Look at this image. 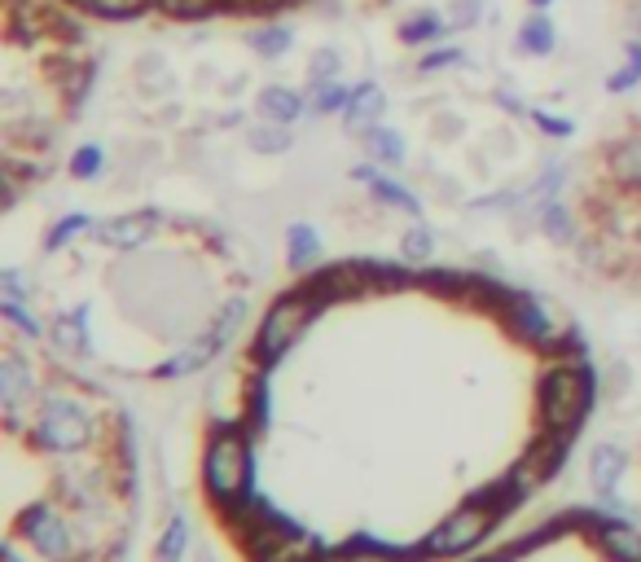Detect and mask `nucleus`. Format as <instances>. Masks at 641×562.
<instances>
[{
    "label": "nucleus",
    "instance_id": "obj_1",
    "mask_svg": "<svg viewBox=\"0 0 641 562\" xmlns=\"http://www.w3.org/2000/svg\"><path fill=\"white\" fill-rule=\"evenodd\" d=\"M198 426L194 496L233 562H462L567 466L593 409L575 335L488 352L330 339L281 304Z\"/></svg>",
    "mask_w": 641,
    "mask_h": 562
},
{
    "label": "nucleus",
    "instance_id": "obj_2",
    "mask_svg": "<svg viewBox=\"0 0 641 562\" xmlns=\"http://www.w3.org/2000/svg\"><path fill=\"white\" fill-rule=\"evenodd\" d=\"M124 405L58 352L5 339V562H124L141 505Z\"/></svg>",
    "mask_w": 641,
    "mask_h": 562
},
{
    "label": "nucleus",
    "instance_id": "obj_3",
    "mask_svg": "<svg viewBox=\"0 0 641 562\" xmlns=\"http://www.w3.org/2000/svg\"><path fill=\"white\" fill-rule=\"evenodd\" d=\"M462 562H641V527L597 510H558Z\"/></svg>",
    "mask_w": 641,
    "mask_h": 562
},
{
    "label": "nucleus",
    "instance_id": "obj_4",
    "mask_svg": "<svg viewBox=\"0 0 641 562\" xmlns=\"http://www.w3.org/2000/svg\"><path fill=\"white\" fill-rule=\"evenodd\" d=\"M80 10H93V14H137L145 0H75Z\"/></svg>",
    "mask_w": 641,
    "mask_h": 562
},
{
    "label": "nucleus",
    "instance_id": "obj_5",
    "mask_svg": "<svg viewBox=\"0 0 641 562\" xmlns=\"http://www.w3.org/2000/svg\"><path fill=\"white\" fill-rule=\"evenodd\" d=\"M163 5H167L172 14H207V10L224 5V0H163Z\"/></svg>",
    "mask_w": 641,
    "mask_h": 562
},
{
    "label": "nucleus",
    "instance_id": "obj_6",
    "mask_svg": "<svg viewBox=\"0 0 641 562\" xmlns=\"http://www.w3.org/2000/svg\"><path fill=\"white\" fill-rule=\"evenodd\" d=\"M632 466H637V496H641V440H637V457H632Z\"/></svg>",
    "mask_w": 641,
    "mask_h": 562
}]
</instances>
